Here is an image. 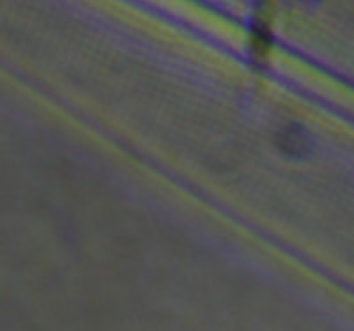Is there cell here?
Returning a JSON list of instances; mask_svg holds the SVG:
<instances>
[{"mask_svg": "<svg viewBox=\"0 0 354 331\" xmlns=\"http://www.w3.org/2000/svg\"><path fill=\"white\" fill-rule=\"evenodd\" d=\"M280 146L287 153H299V151L305 149V138L296 133L294 128H287L286 133L280 135Z\"/></svg>", "mask_w": 354, "mask_h": 331, "instance_id": "cell-1", "label": "cell"}]
</instances>
